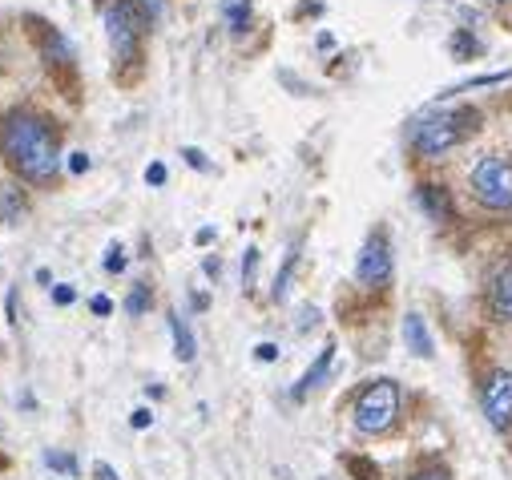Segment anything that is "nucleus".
I'll return each instance as SVG.
<instances>
[{"instance_id": "nucleus-16", "label": "nucleus", "mask_w": 512, "mask_h": 480, "mask_svg": "<svg viewBox=\"0 0 512 480\" xmlns=\"http://www.w3.org/2000/svg\"><path fill=\"white\" fill-rule=\"evenodd\" d=\"M226 25H230V33H246V25H250V0H234V5H226Z\"/></svg>"}, {"instance_id": "nucleus-18", "label": "nucleus", "mask_w": 512, "mask_h": 480, "mask_svg": "<svg viewBox=\"0 0 512 480\" xmlns=\"http://www.w3.org/2000/svg\"><path fill=\"white\" fill-rule=\"evenodd\" d=\"M295 263H299V247L287 255V263H283V271H279V279H275V291H271V299H275V303H283V299H287V283H291Z\"/></svg>"}, {"instance_id": "nucleus-3", "label": "nucleus", "mask_w": 512, "mask_h": 480, "mask_svg": "<svg viewBox=\"0 0 512 480\" xmlns=\"http://www.w3.org/2000/svg\"><path fill=\"white\" fill-rule=\"evenodd\" d=\"M105 33H109V45H113V57L121 65H134L138 61V45H142V33H146V17L134 0H113L105 5Z\"/></svg>"}, {"instance_id": "nucleus-30", "label": "nucleus", "mask_w": 512, "mask_h": 480, "mask_svg": "<svg viewBox=\"0 0 512 480\" xmlns=\"http://www.w3.org/2000/svg\"><path fill=\"white\" fill-rule=\"evenodd\" d=\"M93 480H121V476H117V472H113V468L101 460V464H93Z\"/></svg>"}, {"instance_id": "nucleus-6", "label": "nucleus", "mask_w": 512, "mask_h": 480, "mask_svg": "<svg viewBox=\"0 0 512 480\" xmlns=\"http://www.w3.org/2000/svg\"><path fill=\"white\" fill-rule=\"evenodd\" d=\"M460 138H464L460 117L452 113V117H428V122H420L416 134H412V146H416L420 158H440V154H448Z\"/></svg>"}, {"instance_id": "nucleus-10", "label": "nucleus", "mask_w": 512, "mask_h": 480, "mask_svg": "<svg viewBox=\"0 0 512 480\" xmlns=\"http://www.w3.org/2000/svg\"><path fill=\"white\" fill-rule=\"evenodd\" d=\"M331 364H335V343H327V347L319 351V359H315V364H311V368L303 372V380L295 384V392H291V396H295V400H307V396H311V392H315V388H319V384L327 380Z\"/></svg>"}, {"instance_id": "nucleus-11", "label": "nucleus", "mask_w": 512, "mask_h": 480, "mask_svg": "<svg viewBox=\"0 0 512 480\" xmlns=\"http://www.w3.org/2000/svg\"><path fill=\"white\" fill-rule=\"evenodd\" d=\"M404 339H408V351L412 355H432V335H428V327H424V319L412 311V315H404Z\"/></svg>"}, {"instance_id": "nucleus-25", "label": "nucleus", "mask_w": 512, "mask_h": 480, "mask_svg": "<svg viewBox=\"0 0 512 480\" xmlns=\"http://www.w3.org/2000/svg\"><path fill=\"white\" fill-rule=\"evenodd\" d=\"M254 355H259L263 364H275V359H279V347H275V343H259V347H254Z\"/></svg>"}, {"instance_id": "nucleus-29", "label": "nucleus", "mask_w": 512, "mask_h": 480, "mask_svg": "<svg viewBox=\"0 0 512 480\" xmlns=\"http://www.w3.org/2000/svg\"><path fill=\"white\" fill-rule=\"evenodd\" d=\"M73 299H77V291H73V287H57V291H53V303H61V307H69Z\"/></svg>"}, {"instance_id": "nucleus-2", "label": "nucleus", "mask_w": 512, "mask_h": 480, "mask_svg": "<svg viewBox=\"0 0 512 480\" xmlns=\"http://www.w3.org/2000/svg\"><path fill=\"white\" fill-rule=\"evenodd\" d=\"M400 416V384L396 380H371L355 400V428L363 436L388 432Z\"/></svg>"}, {"instance_id": "nucleus-5", "label": "nucleus", "mask_w": 512, "mask_h": 480, "mask_svg": "<svg viewBox=\"0 0 512 480\" xmlns=\"http://www.w3.org/2000/svg\"><path fill=\"white\" fill-rule=\"evenodd\" d=\"M355 279H359L367 291H383V287L392 283V238L383 234V230H371L367 243L359 247Z\"/></svg>"}, {"instance_id": "nucleus-14", "label": "nucleus", "mask_w": 512, "mask_h": 480, "mask_svg": "<svg viewBox=\"0 0 512 480\" xmlns=\"http://www.w3.org/2000/svg\"><path fill=\"white\" fill-rule=\"evenodd\" d=\"M25 214V194L17 186H0V222H17Z\"/></svg>"}, {"instance_id": "nucleus-34", "label": "nucleus", "mask_w": 512, "mask_h": 480, "mask_svg": "<svg viewBox=\"0 0 512 480\" xmlns=\"http://www.w3.org/2000/svg\"><path fill=\"white\" fill-rule=\"evenodd\" d=\"M218 271H222V267H218V259H206V275H210V279H218Z\"/></svg>"}, {"instance_id": "nucleus-23", "label": "nucleus", "mask_w": 512, "mask_h": 480, "mask_svg": "<svg viewBox=\"0 0 512 480\" xmlns=\"http://www.w3.org/2000/svg\"><path fill=\"white\" fill-rule=\"evenodd\" d=\"M45 460H49V464H53V468H61V472H65V476H77V464H73V456H61V452H49V456H45Z\"/></svg>"}, {"instance_id": "nucleus-31", "label": "nucleus", "mask_w": 512, "mask_h": 480, "mask_svg": "<svg viewBox=\"0 0 512 480\" xmlns=\"http://www.w3.org/2000/svg\"><path fill=\"white\" fill-rule=\"evenodd\" d=\"M351 468H355L359 476H367V480H379V472H375V468H371L367 460H351Z\"/></svg>"}, {"instance_id": "nucleus-27", "label": "nucleus", "mask_w": 512, "mask_h": 480, "mask_svg": "<svg viewBox=\"0 0 512 480\" xmlns=\"http://www.w3.org/2000/svg\"><path fill=\"white\" fill-rule=\"evenodd\" d=\"M130 424H134V428H150V424H154V412H150V408H138V412L130 416Z\"/></svg>"}, {"instance_id": "nucleus-26", "label": "nucleus", "mask_w": 512, "mask_h": 480, "mask_svg": "<svg viewBox=\"0 0 512 480\" xmlns=\"http://www.w3.org/2000/svg\"><path fill=\"white\" fill-rule=\"evenodd\" d=\"M146 182H150V186H162V182H166V166H162V162H154V166L146 170Z\"/></svg>"}, {"instance_id": "nucleus-9", "label": "nucleus", "mask_w": 512, "mask_h": 480, "mask_svg": "<svg viewBox=\"0 0 512 480\" xmlns=\"http://www.w3.org/2000/svg\"><path fill=\"white\" fill-rule=\"evenodd\" d=\"M488 307H492L496 323L512 327V263H500L496 267L492 287H488Z\"/></svg>"}, {"instance_id": "nucleus-19", "label": "nucleus", "mask_w": 512, "mask_h": 480, "mask_svg": "<svg viewBox=\"0 0 512 480\" xmlns=\"http://www.w3.org/2000/svg\"><path fill=\"white\" fill-rule=\"evenodd\" d=\"M134 5L142 9V17H146V25H154L162 13H166V0H134Z\"/></svg>"}, {"instance_id": "nucleus-13", "label": "nucleus", "mask_w": 512, "mask_h": 480, "mask_svg": "<svg viewBox=\"0 0 512 480\" xmlns=\"http://www.w3.org/2000/svg\"><path fill=\"white\" fill-rule=\"evenodd\" d=\"M41 53H45L49 65H69L73 61V53H69V45L57 29H41Z\"/></svg>"}, {"instance_id": "nucleus-24", "label": "nucleus", "mask_w": 512, "mask_h": 480, "mask_svg": "<svg viewBox=\"0 0 512 480\" xmlns=\"http://www.w3.org/2000/svg\"><path fill=\"white\" fill-rule=\"evenodd\" d=\"M182 158H186V166H194V170H210L206 154H202V150H194V146H186V150H182Z\"/></svg>"}, {"instance_id": "nucleus-32", "label": "nucleus", "mask_w": 512, "mask_h": 480, "mask_svg": "<svg viewBox=\"0 0 512 480\" xmlns=\"http://www.w3.org/2000/svg\"><path fill=\"white\" fill-rule=\"evenodd\" d=\"M109 311H113V303H109L105 295H97V299H93V315H109Z\"/></svg>"}, {"instance_id": "nucleus-35", "label": "nucleus", "mask_w": 512, "mask_h": 480, "mask_svg": "<svg viewBox=\"0 0 512 480\" xmlns=\"http://www.w3.org/2000/svg\"><path fill=\"white\" fill-rule=\"evenodd\" d=\"M492 5H508V0H492Z\"/></svg>"}, {"instance_id": "nucleus-21", "label": "nucleus", "mask_w": 512, "mask_h": 480, "mask_svg": "<svg viewBox=\"0 0 512 480\" xmlns=\"http://www.w3.org/2000/svg\"><path fill=\"white\" fill-rule=\"evenodd\" d=\"M254 267H259V251H254V247H250V251L242 255V283H246V287L254 283Z\"/></svg>"}, {"instance_id": "nucleus-7", "label": "nucleus", "mask_w": 512, "mask_h": 480, "mask_svg": "<svg viewBox=\"0 0 512 480\" xmlns=\"http://www.w3.org/2000/svg\"><path fill=\"white\" fill-rule=\"evenodd\" d=\"M484 416L496 432L512 428V372H492L484 380Z\"/></svg>"}, {"instance_id": "nucleus-1", "label": "nucleus", "mask_w": 512, "mask_h": 480, "mask_svg": "<svg viewBox=\"0 0 512 480\" xmlns=\"http://www.w3.org/2000/svg\"><path fill=\"white\" fill-rule=\"evenodd\" d=\"M0 158H5L25 182L49 186L61 170V138L41 113H9L0 122Z\"/></svg>"}, {"instance_id": "nucleus-28", "label": "nucleus", "mask_w": 512, "mask_h": 480, "mask_svg": "<svg viewBox=\"0 0 512 480\" xmlns=\"http://www.w3.org/2000/svg\"><path fill=\"white\" fill-rule=\"evenodd\" d=\"M69 170L73 174H85L89 170V154H69Z\"/></svg>"}, {"instance_id": "nucleus-17", "label": "nucleus", "mask_w": 512, "mask_h": 480, "mask_svg": "<svg viewBox=\"0 0 512 480\" xmlns=\"http://www.w3.org/2000/svg\"><path fill=\"white\" fill-rule=\"evenodd\" d=\"M452 53H456V61H472V57L480 53V41H476L468 29H456V37H452Z\"/></svg>"}, {"instance_id": "nucleus-4", "label": "nucleus", "mask_w": 512, "mask_h": 480, "mask_svg": "<svg viewBox=\"0 0 512 480\" xmlns=\"http://www.w3.org/2000/svg\"><path fill=\"white\" fill-rule=\"evenodd\" d=\"M472 194L488 210H512V162H504V158H480L472 166Z\"/></svg>"}, {"instance_id": "nucleus-8", "label": "nucleus", "mask_w": 512, "mask_h": 480, "mask_svg": "<svg viewBox=\"0 0 512 480\" xmlns=\"http://www.w3.org/2000/svg\"><path fill=\"white\" fill-rule=\"evenodd\" d=\"M416 202H420V210H424L436 226H448V222L456 218V202H452V194H448L444 186H436V182L416 186Z\"/></svg>"}, {"instance_id": "nucleus-33", "label": "nucleus", "mask_w": 512, "mask_h": 480, "mask_svg": "<svg viewBox=\"0 0 512 480\" xmlns=\"http://www.w3.org/2000/svg\"><path fill=\"white\" fill-rule=\"evenodd\" d=\"M198 243H202V247H206V243H214V230H210V226H202V230H198Z\"/></svg>"}, {"instance_id": "nucleus-22", "label": "nucleus", "mask_w": 512, "mask_h": 480, "mask_svg": "<svg viewBox=\"0 0 512 480\" xmlns=\"http://www.w3.org/2000/svg\"><path fill=\"white\" fill-rule=\"evenodd\" d=\"M105 271H109V275L125 271V251H121V247H109V255H105Z\"/></svg>"}, {"instance_id": "nucleus-15", "label": "nucleus", "mask_w": 512, "mask_h": 480, "mask_svg": "<svg viewBox=\"0 0 512 480\" xmlns=\"http://www.w3.org/2000/svg\"><path fill=\"white\" fill-rule=\"evenodd\" d=\"M150 307H154V291L146 283H134L130 299H125V311H130V315H146Z\"/></svg>"}, {"instance_id": "nucleus-20", "label": "nucleus", "mask_w": 512, "mask_h": 480, "mask_svg": "<svg viewBox=\"0 0 512 480\" xmlns=\"http://www.w3.org/2000/svg\"><path fill=\"white\" fill-rule=\"evenodd\" d=\"M412 480H452V472L444 464H424V468L412 472Z\"/></svg>"}, {"instance_id": "nucleus-12", "label": "nucleus", "mask_w": 512, "mask_h": 480, "mask_svg": "<svg viewBox=\"0 0 512 480\" xmlns=\"http://www.w3.org/2000/svg\"><path fill=\"white\" fill-rule=\"evenodd\" d=\"M170 331H174V355L182 359V364H190V359L198 355V347H194V335H190V327L178 311H170Z\"/></svg>"}]
</instances>
